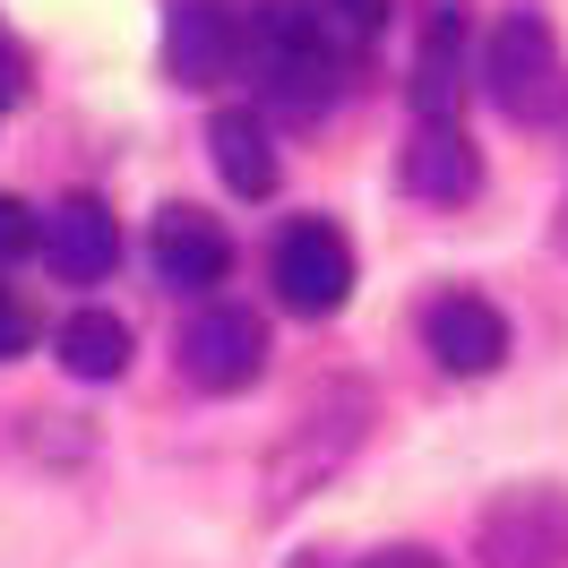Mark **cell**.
<instances>
[{"label": "cell", "instance_id": "6da1fadb", "mask_svg": "<svg viewBox=\"0 0 568 568\" xmlns=\"http://www.w3.org/2000/svg\"><path fill=\"white\" fill-rule=\"evenodd\" d=\"M371 388L362 379H320V388L302 396V414L284 423V439H276V457H267V499H302L311 483H327L336 465L354 457L362 439H371Z\"/></svg>", "mask_w": 568, "mask_h": 568}, {"label": "cell", "instance_id": "7a4b0ae2", "mask_svg": "<svg viewBox=\"0 0 568 568\" xmlns=\"http://www.w3.org/2000/svg\"><path fill=\"white\" fill-rule=\"evenodd\" d=\"M250 52H258L267 95H284L293 112H320L327 95L345 87V52L327 43V27H320L311 0H258V18H250Z\"/></svg>", "mask_w": 568, "mask_h": 568}, {"label": "cell", "instance_id": "3957f363", "mask_svg": "<svg viewBox=\"0 0 568 568\" xmlns=\"http://www.w3.org/2000/svg\"><path fill=\"white\" fill-rule=\"evenodd\" d=\"M483 95H491L508 121H551L568 95V70H560V36L542 9H508L483 43Z\"/></svg>", "mask_w": 568, "mask_h": 568}, {"label": "cell", "instance_id": "277c9868", "mask_svg": "<svg viewBox=\"0 0 568 568\" xmlns=\"http://www.w3.org/2000/svg\"><path fill=\"white\" fill-rule=\"evenodd\" d=\"M483 568H568V483H508L474 517Z\"/></svg>", "mask_w": 568, "mask_h": 568}, {"label": "cell", "instance_id": "5b68a950", "mask_svg": "<svg viewBox=\"0 0 568 568\" xmlns=\"http://www.w3.org/2000/svg\"><path fill=\"white\" fill-rule=\"evenodd\" d=\"M276 302L284 311H302V320H327V311H345L354 302V242L327 224V215H293L276 233Z\"/></svg>", "mask_w": 568, "mask_h": 568}, {"label": "cell", "instance_id": "8992f818", "mask_svg": "<svg viewBox=\"0 0 568 568\" xmlns=\"http://www.w3.org/2000/svg\"><path fill=\"white\" fill-rule=\"evenodd\" d=\"M267 371V327H258V311H242V302H199L190 311V327H181V379L207 396H233L250 388Z\"/></svg>", "mask_w": 568, "mask_h": 568}, {"label": "cell", "instance_id": "52a82bcc", "mask_svg": "<svg viewBox=\"0 0 568 568\" xmlns=\"http://www.w3.org/2000/svg\"><path fill=\"white\" fill-rule=\"evenodd\" d=\"M465 87H474V9L465 0H423L414 9V112L457 121Z\"/></svg>", "mask_w": 568, "mask_h": 568}, {"label": "cell", "instance_id": "ba28073f", "mask_svg": "<svg viewBox=\"0 0 568 568\" xmlns=\"http://www.w3.org/2000/svg\"><path fill=\"white\" fill-rule=\"evenodd\" d=\"M423 345L448 379H491L499 362H508V311H499L491 293H474V284L430 293L423 302Z\"/></svg>", "mask_w": 568, "mask_h": 568}, {"label": "cell", "instance_id": "9c48e42d", "mask_svg": "<svg viewBox=\"0 0 568 568\" xmlns=\"http://www.w3.org/2000/svg\"><path fill=\"white\" fill-rule=\"evenodd\" d=\"M164 70L181 87H224L242 70V27L224 0H173L164 9Z\"/></svg>", "mask_w": 568, "mask_h": 568}, {"label": "cell", "instance_id": "30bf717a", "mask_svg": "<svg viewBox=\"0 0 568 568\" xmlns=\"http://www.w3.org/2000/svg\"><path fill=\"white\" fill-rule=\"evenodd\" d=\"M43 267L61 284H104L121 267V224L104 199H61L43 207Z\"/></svg>", "mask_w": 568, "mask_h": 568}, {"label": "cell", "instance_id": "8fae6325", "mask_svg": "<svg viewBox=\"0 0 568 568\" xmlns=\"http://www.w3.org/2000/svg\"><path fill=\"white\" fill-rule=\"evenodd\" d=\"M396 181H405V199H430V207H465L474 190H483V155L465 139L457 121H423L405 155H396Z\"/></svg>", "mask_w": 568, "mask_h": 568}, {"label": "cell", "instance_id": "7c38bea8", "mask_svg": "<svg viewBox=\"0 0 568 568\" xmlns=\"http://www.w3.org/2000/svg\"><path fill=\"white\" fill-rule=\"evenodd\" d=\"M224 267H233V242H224V224L199 207H164L155 215V276L181 284V293H207V284H224Z\"/></svg>", "mask_w": 568, "mask_h": 568}, {"label": "cell", "instance_id": "4fadbf2b", "mask_svg": "<svg viewBox=\"0 0 568 568\" xmlns=\"http://www.w3.org/2000/svg\"><path fill=\"white\" fill-rule=\"evenodd\" d=\"M207 146H215V173H224V190H233V199H267V190L284 181L276 139H267V121H258V112H215Z\"/></svg>", "mask_w": 568, "mask_h": 568}, {"label": "cell", "instance_id": "5bb4252c", "mask_svg": "<svg viewBox=\"0 0 568 568\" xmlns=\"http://www.w3.org/2000/svg\"><path fill=\"white\" fill-rule=\"evenodd\" d=\"M61 371H70V379H121V371H130V320L70 311V320H61Z\"/></svg>", "mask_w": 568, "mask_h": 568}, {"label": "cell", "instance_id": "9a60e30c", "mask_svg": "<svg viewBox=\"0 0 568 568\" xmlns=\"http://www.w3.org/2000/svg\"><path fill=\"white\" fill-rule=\"evenodd\" d=\"M311 9H320L327 43L354 61V52H371V43L388 36V9H396V0H311Z\"/></svg>", "mask_w": 568, "mask_h": 568}, {"label": "cell", "instance_id": "2e32d148", "mask_svg": "<svg viewBox=\"0 0 568 568\" xmlns=\"http://www.w3.org/2000/svg\"><path fill=\"white\" fill-rule=\"evenodd\" d=\"M27 250H43V215L27 207V199H0V267L27 258Z\"/></svg>", "mask_w": 568, "mask_h": 568}, {"label": "cell", "instance_id": "e0dca14e", "mask_svg": "<svg viewBox=\"0 0 568 568\" xmlns=\"http://www.w3.org/2000/svg\"><path fill=\"white\" fill-rule=\"evenodd\" d=\"M27 345H36V311H27V293H18V284H0V362L27 354Z\"/></svg>", "mask_w": 568, "mask_h": 568}, {"label": "cell", "instance_id": "ac0fdd59", "mask_svg": "<svg viewBox=\"0 0 568 568\" xmlns=\"http://www.w3.org/2000/svg\"><path fill=\"white\" fill-rule=\"evenodd\" d=\"M354 568H448V560L423 551V542H388V551H371V560H354Z\"/></svg>", "mask_w": 568, "mask_h": 568}, {"label": "cell", "instance_id": "d6986e66", "mask_svg": "<svg viewBox=\"0 0 568 568\" xmlns=\"http://www.w3.org/2000/svg\"><path fill=\"white\" fill-rule=\"evenodd\" d=\"M18 95H27V52H18V43L0 36V112L18 104Z\"/></svg>", "mask_w": 568, "mask_h": 568}, {"label": "cell", "instance_id": "ffe728a7", "mask_svg": "<svg viewBox=\"0 0 568 568\" xmlns=\"http://www.w3.org/2000/svg\"><path fill=\"white\" fill-rule=\"evenodd\" d=\"M551 242H560V258H568V199H560V215H551Z\"/></svg>", "mask_w": 568, "mask_h": 568}]
</instances>
